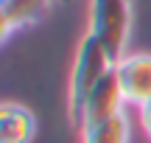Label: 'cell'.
Segmentation results:
<instances>
[{
	"mask_svg": "<svg viewBox=\"0 0 151 143\" xmlns=\"http://www.w3.org/2000/svg\"><path fill=\"white\" fill-rule=\"evenodd\" d=\"M132 0H90L87 34L106 51L112 62L126 56L132 39Z\"/></svg>",
	"mask_w": 151,
	"mask_h": 143,
	"instance_id": "1",
	"label": "cell"
},
{
	"mask_svg": "<svg viewBox=\"0 0 151 143\" xmlns=\"http://www.w3.org/2000/svg\"><path fill=\"white\" fill-rule=\"evenodd\" d=\"M112 67H115V62L106 56V51H104L90 34H84L78 48H76V59H73V67H70V79H67V115H70L73 124L78 121L81 104H84L87 95L92 93V87H95Z\"/></svg>",
	"mask_w": 151,
	"mask_h": 143,
	"instance_id": "2",
	"label": "cell"
},
{
	"mask_svg": "<svg viewBox=\"0 0 151 143\" xmlns=\"http://www.w3.org/2000/svg\"><path fill=\"white\" fill-rule=\"evenodd\" d=\"M129 101L123 95V87H120V79L115 73V67L101 79V82L92 87V93L87 95V101L81 104V112H78V121L76 126L78 129H90L101 121H109V118L126 112Z\"/></svg>",
	"mask_w": 151,
	"mask_h": 143,
	"instance_id": "3",
	"label": "cell"
},
{
	"mask_svg": "<svg viewBox=\"0 0 151 143\" xmlns=\"http://www.w3.org/2000/svg\"><path fill=\"white\" fill-rule=\"evenodd\" d=\"M115 73L132 107L151 101V53H126L120 62H115Z\"/></svg>",
	"mask_w": 151,
	"mask_h": 143,
	"instance_id": "4",
	"label": "cell"
},
{
	"mask_svg": "<svg viewBox=\"0 0 151 143\" xmlns=\"http://www.w3.org/2000/svg\"><path fill=\"white\" fill-rule=\"evenodd\" d=\"M50 6L53 0H0V39H9L11 31L42 20Z\"/></svg>",
	"mask_w": 151,
	"mask_h": 143,
	"instance_id": "5",
	"label": "cell"
},
{
	"mask_svg": "<svg viewBox=\"0 0 151 143\" xmlns=\"http://www.w3.org/2000/svg\"><path fill=\"white\" fill-rule=\"evenodd\" d=\"M37 132V118L28 107L6 101L0 107V143H31Z\"/></svg>",
	"mask_w": 151,
	"mask_h": 143,
	"instance_id": "6",
	"label": "cell"
},
{
	"mask_svg": "<svg viewBox=\"0 0 151 143\" xmlns=\"http://www.w3.org/2000/svg\"><path fill=\"white\" fill-rule=\"evenodd\" d=\"M81 143H132V121L126 112L81 129Z\"/></svg>",
	"mask_w": 151,
	"mask_h": 143,
	"instance_id": "7",
	"label": "cell"
},
{
	"mask_svg": "<svg viewBox=\"0 0 151 143\" xmlns=\"http://www.w3.org/2000/svg\"><path fill=\"white\" fill-rule=\"evenodd\" d=\"M137 121H140L143 135H146L148 143H151V101H146L143 107H137Z\"/></svg>",
	"mask_w": 151,
	"mask_h": 143,
	"instance_id": "8",
	"label": "cell"
}]
</instances>
